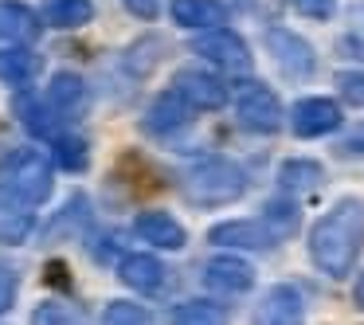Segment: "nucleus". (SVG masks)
Segmentation results:
<instances>
[{"label":"nucleus","instance_id":"f257e3e1","mask_svg":"<svg viewBox=\"0 0 364 325\" xmlns=\"http://www.w3.org/2000/svg\"><path fill=\"white\" fill-rule=\"evenodd\" d=\"M364 251V200L345 196L309 228V259L321 275L345 278L353 275Z\"/></svg>","mask_w":364,"mask_h":325},{"label":"nucleus","instance_id":"f03ea898","mask_svg":"<svg viewBox=\"0 0 364 325\" xmlns=\"http://www.w3.org/2000/svg\"><path fill=\"white\" fill-rule=\"evenodd\" d=\"M55 188V165L40 149H16L0 161V196L20 208H40Z\"/></svg>","mask_w":364,"mask_h":325},{"label":"nucleus","instance_id":"7ed1b4c3","mask_svg":"<svg viewBox=\"0 0 364 325\" xmlns=\"http://www.w3.org/2000/svg\"><path fill=\"white\" fill-rule=\"evenodd\" d=\"M181 192L196 208H223L247 192V173L228 157H204L184 173Z\"/></svg>","mask_w":364,"mask_h":325},{"label":"nucleus","instance_id":"20e7f679","mask_svg":"<svg viewBox=\"0 0 364 325\" xmlns=\"http://www.w3.org/2000/svg\"><path fill=\"white\" fill-rule=\"evenodd\" d=\"M239 126L251 129V134H278L282 129V102H278V95L270 87H262V82H247L243 90H239Z\"/></svg>","mask_w":364,"mask_h":325},{"label":"nucleus","instance_id":"39448f33","mask_svg":"<svg viewBox=\"0 0 364 325\" xmlns=\"http://www.w3.org/2000/svg\"><path fill=\"white\" fill-rule=\"evenodd\" d=\"M192 51L204 55L208 63H215L220 71H228V75H247L251 71V48H247V43L223 24L212 28V32H204V36H196Z\"/></svg>","mask_w":364,"mask_h":325},{"label":"nucleus","instance_id":"423d86ee","mask_svg":"<svg viewBox=\"0 0 364 325\" xmlns=\"http://www.w3.org/2000/svg\"><path fill=\"white\" fill-rule=\"evenodd\" d=\"M173 90L192 106V110H220L228 106V87L220 75L204 71V67H181L173 75Z\"/></svg>","mask_w":364,"mask_h":325},{"label":"nucleus","instance_id":"0eeeda50","mask_svg":"<svg viewBox=\"0 0 364 325\" xmlns=\"http://www.w3.org/2000/svg\"><path fill=\"white\" fill-rule=\"evenodd\" d=\"M267 48H270V55H274L278 71H282L286 79H309V75L317 71L314 48H309L298 32H290V28H270Z\"/></svg>","mask_w":364,"mask_h":325},{"label":"nucleus","instance_id":"6e6552de","mask_svg":"<svg viewBox=\"0 0 364 325\" xmlns=\"http://www.w3.org/2000/svg\"><path fill=\"white\" fill-rule=\"evenodd\" d=\"M255 325H306V302L298 286H270L255 306Z\"/></svg>","mask_w":364,"mask_h":325},{"label":"nucleus","instance_id":"1a4fd4ad","mask_svg":"<svg viewBox=\"0 0 364 325\" xmlns=\"http://www.w3.org/2000/svg\"><path fill=\"white\" fill-rule=\"evenodd\" d=\"M192 114H196V110H192V106L184 102L173 87H168L165 95H157V98H153V106L145 110L141 129H145V134H153V137H168V134H176V129L188 126Z\"/></svg>","mask_w":364,"mask_h":325},{"label":"nucleus","instance_id":"9d476101","mask_svg":"<svg viewBox=\"0 0 364 325\" xmlns=\"http://www.w3.org/2000/svg\"><path fill=\"white\" fill-rule=\"evenodd\" d=\"M290 129L298 137H325L341 129V106L329 98H301L290 110Z\"/></svg>","mask_w":364,"mask_h":325},{"label":"nucleus","instance_id":"9b49d317","mask_svg":"<svg viewBox=\"0 0 364 325\" xmlns=\"http://www.w3.org/2000/svg\"><path fill=\"white\" fill-rule=\"evenodd\" d=\"M204 286L215 294H247L255 286V270L251 262L235 259V255H220L204 267Z\"/></svg>","mask_w":364,"mask_h":325},{"label":"nucleus","instance_id":"f8f14e48","mask_svg":"<svg viewBox=\"0 0 364 325\" xmlns=\"http://www.w3.org/2000/svg\"><path fill=\"white\" fill-rule=\"evenodd\" d=\"M134 231L145 239V243L161 247V251H181V247L188 243L184 223L176 220V215H168V212H141L134 220Z\"/></svg>","mask_w":364,"mask_h":325},{"label":"nucleus","instance_id":"ddd939ff","mask_svg":"<svg viewBox=\"0 0 364 325\" xmlns=\"http://www.w3.org/2000/svg\"><path fill=\"white\" fill-rule=\"evenodd\" d=\"M208 239H212L215 247H243V251H267V247H274V239H270L267 228H262V220L215 223V228L208 231Z\"/></svg>","mask_w":364,"mask_h":325},{"label":"nucleus","instance_id":"4468645a","mask_svg":"<svg viewBox=\"0 0 364 325\" xmlns=\"http://www.w3.org/2000/svg\"><path fill=\"white\" fill-rule=\"evenodd\" d=\"M118 275L126 286H134V290H141V294H161L168 282L165 262L153 259V255H126V259L118 262Z\"/></svg>","mask_w":364,"mask_h":325},{"label":"nucleus","instance_id":"2eb2a0df","mask_svg":"<svg viewBox=\"0 0 364 325\" xmlns=\"http://www.w3.org/2000/svg\"><path fill=\"white\" fill-rule=\"evenodd\" d=\"M43 32L40 16L20 0H0V40L9 43H36Z\"/></svg>","mask_w":364,"mask_h":325},{"label":"nucleus","instance_id":"dca6fc26","mask_svg":"<svg viewBox=\"0 0 364 325\" xmlns=\"http://www.w3.org/2000/svg\"><path fill=\"white\" fill-rule=\"evenodd\" d=\"M12 110H16L20 126H24L32 137H55L59 134V122L63 118L48 106V98H36V95H24V90H20L16 102H12Z\"/></svg>","mask_w":364,"mask_h":325},{"label":"nucleus","instance_id":"f3484780","mask_svg":"<svg viewBox=\"0 0 364 325\" xmlns=\"http://www.w3.org/2000/svg\"><path fill=\"white\" fill-rule=\"evenodd\" d=\"M173 20L181 28H220L228 24V4L223 0H173Z\"/></svg>","mask_w":364,"mask_h":325},{"label":"nucleus","instance_id":"a211bd4d","mask_svg":"<svg viewBox=\"0 0 364 325\" xmlns=\"http://www.w3.org/2000/svg\"><path fill=\"white\" fill-rule=\"evenodd\" d=\"M40 75V55L36 51H28V48H0V82L4 87H16V90H24V87H32V79Z\"/></svg>","mask_w":364,"mask_h":325},{"label":"nucleus","instance_id":"6ab92c4d","mask_svg":"<svg viewBox=\"0 0 364 325\" xmlns=\"http://www.w3.org/2000/svg\"><path fill=\"white\" fill-rule=\"evenodd\" d=\"M40 16L48 20L51 28H59V32H75V28L90 24L95 4H90V0H43Z\"/></svg>","mask_w":364,"mask_h":325},{"label":"nucleus","instance_id":"aec40b11","mask_svg":"<svg viewBox=\"0 0 364 325\" xmlns=\"http://www.w3.org/2000/svg\"><path fill=\"white\" fill-rule=\"evenodd\" d=\"M259 220H262V228L270 231V239H274V243L290 239L294 231L301 228V212H298V204H294V200H286V196L267 200V208H262Z\"/></svg>","mask_w":364,"mask_h":325},{"label":"nucleus","instance_id":"412c9836","mask_svg":"<svg viewBox=\"0 0 364 325\" xmlns=\"http://www.w3.org/2000/svg\"><path fill=\"white\" fill-rule=\"evenodd\" d=\"M87 102V82L79 79L75 71H59L48 87V106L63 118V114H75L79 106Z\"/></svg>","mask_w":364,"mask_h":325},{"label":"nucleus","instance_id":"4be33fe9","mask_svg":"<svg viewBox=\"0 0 364 325\" xmlns=\"http://www.w3.org/2000/svg\"><path fill=\"white\" fill-rule=\"evenodd\" d=\"M278 184L286 192H317L325 184V169L309 157H294L278 169Z\"/></svg>","mask_w":364,"mask_h":325},{"label":"nucleus","instance_id":"5701e85b","mask_svg":"<svg viewBox=\"0 0 364 325\" xmlns=\"http://www.w3.org/2000/svg\"><path fill=\"white\" fill-rule=\"evenodd\" d=\"M168 321L173 325H228V309L208 298H192V302H181L168 314Z\"/></svg>","mask_w":364,"mask_h":325},{"label":"nucleus","instance_id":"b1692460","mask_svg":"<svg viewBox=\"0 0 364 325\" xmlns=\"http://www.w3.org/2000/svg\"><path fill=\"white\" fill-rule=\"evenodd\" d=\"M55 153H51V165H59L63 173H82L90 165V145L75 134H55Z\"/></svg>","mask_w":364,"mask_h":325},{"label":"nucleus","instance_id":"393cba45","mask_svg":"<svg viewBox=\"0 0 364 325\" xmlns=\"http://www.w3.org/2000/svg\"><path fill=\"white\" fill-rule=\"evenodd\" d=\"M32 231V212L0 196V243H24Z\"/></svg>","mask_w":364,"mask_h":325},{"label":"nucleus","instance_id":"a878e982","mask_svg":"<svg viewBox=\"0 0 364 325\" xmlns=\"http://www.w3.org/2000/svg\"><path fill=\"white\" fill-rule=\"evenodd\" d=\"M102 325H153V317H149L145 306L118 298V302H110V306L102 309Z\"/></svg>","mask_w":364,"mask_h":325},{"label":"nucleus","instance_id":"bb28decb","mask_svg":"<svg viewBox=\"0 0 364 325\" xmlns=\"http://www.w3.org/2000/svg\"><path fill=\"white\" fill-rule=\"evenodd\" d=\"M32 325H87L82 314L75 306H63V302H48L32 314Z\"/></svg>","mask_w":364,"mask_h":325},{"label":"nucleus","instance_id":"cd10ccee","mask_svg":"<svg viewBox=\"0 0 364 325\" xmlns=\"http://www.w3.org/2000/svg\"><path fill=\"white\" fill-rule=\"evenodd\" d=\"M16 294H20V275H16V267L0 262V314H9V309L16 306Z\"/></svg>","mask_w":364,"mask_h":325},{"label":"nucleus","instance_id":"c85d7f7f","mask_svg":"<svg viewBox=\"0 0 364 325\" xmlns=\"http://www.w3.org/2000/svg\"><path fill=\"white\" fill-rule=\"evenodd\" d=\"M337 90L348 106H364V75L360 71H341L337 75Z\"/></svg>","mask_w":364,"mask_h":325},{"label":"nucleus","instance_id":"c756f323","mask_svg":"<svg viewBox=\"0 0 364 325\" xmlns=\"http://www.w3.org/2000/svg\"><path fill=\"white\" fill-rule=\"evenodd\" d=\"M290 4L309 20H329L333 9H337V0H290Z\"/></svg>","mask_w":364,"mask_h":325},{"label":"nucleus","instance_id":"7c9ffc66","mask_svg":"<svg viewBox=\"0 0 364 325\" xmlns=\"http://www.w3.org/2000/svg\"><path fill=\"white\" fill-rule=\"evenodd\" d=\"M122 4H126L137 20H157V12H161V0H122Z\"/></svg>","mask_w":364,"mask_h":325},{"label":"nucleus","instance_id":"2f4dec72","mask_svg":"<svg viewBox=\"0 0 364 325\" xmlns=\"http://www.w3.org/2000/svg\"><path fill=\"white\" fill-rule=\"evenodd\" d=\"M48 282L51 286H71V278H67V262H48Z\"/></svg>","mask_w":364,"mask_h":325},{"label":"nucleus","instance_id":"473e14b6","mask_svg":"<svg viewBox=\"0 0 364 325\" xmlns=\"http://www.w3.org/2000/svg\"><path fill=\"white\" fill-rule=\"evenodd\" d=\"M341 149H345V153H364V129H360L356 137H348V142L341 145Z\"/></svg>","mask_w":364,"mask_h":325},{"label":"nucleus","instance_id":"72a5a7b5","mask_svg":"<svg viewBox=\"0 0 364 325\" xmlns=\"http://www.w3.org/2000/svg\"><path fill=\"white\" fill-rule=\"evenodd\" d=\"M353 298H356V306H360V309H364V275H360V278H356V286H353Z\"/></svg>","mask_w":364,"mask_h":325}]
</instances>
